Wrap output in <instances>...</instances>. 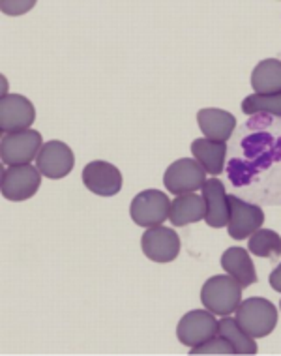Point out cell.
<instances>
[{
	"mask_svg": "<svg viewBox=\"0 0 281 356\" xmlns=\"http://www.w3.org/2000/svg\"><path fill=\"white\" fill-rule=\"evenodd\" d=\"M201 302L208 312L225 317L242 302V285L232 276H212L201 289Z\"/></svg>",
	"mask_w": 281,
	"mask_h": 356,
	"instance_id": "1",
	"label": "cell"
},
{
	"mask_svg": "<svg viewBox=\"0 0 281 356\" xmlns=\"http://www.w3.org/2000/svg\"><path fill=\"white\" fill-rule=\"evenodd\" d=\"M236 321L251 338H266L278 325V309L266 298L251 296L236 307Z\"/></svg>",
	"mask_w": 281,
	"mask_h": 356,
	"instance_id": "2",
	"label": "cell"
},
{
	"mask_svg": "<svg viewBox=\"0 0 281 356\" xmlns=\"http://www.w3.org/2000/svg\"><path fill=\"white\" fill-rule=\"evenodd\" d=\"M171 210V201L159 190H145L134 197L129 204V216L135 225L145 229L159 227L166 223Z\"/></svg>",
	"mask_w": 281,
	"mask_h": 356,
	"instance_id": "3",
	"label": "cell"
},
{
	"mask_svg": "<svg viewBox=\"0 0 281 356\" xmlns=\"http://www.w3.org/2000/svg\"><path fill=\"white\" fill-rule=\"evenodd\" d=\"M42 147V134L36 129L6 134L0 143V158H2V163L8 167L26 165L36 160Z\"/></svg>",
	"mask_w": 281,
	"mask_h": 356,
	"instance_id": "4",
	"label": "cell"
},
{
	"mask_svg": "<svg viewBox=\"0 0 281 356\" xmlns=\"http://www.w3.org/2000/svg\"><path fill=\"white\" fill-rule=\"evenodd\" d=\"M42 184V172L31 163L26 165H12L2 171V195L8 201L21 203L38 193Z\"/></svg>",
	"mask_w": 281,
	"mask_h": 356,
	"instance_id": "5",
	"label": "cell"
},
{
	"mask_svg": "<svg viewBox=\"0 0 281 356\" xmlns=\"http://www.w3.org/2000/svg\"><path fill=\"white\" fill-rule=\"evenodd\" d=\"M204 182H207V171L199 161L191 158H182L171 163L163 177L167 191L175 195L195 193L197 190H201Z\"/></svg>",
	"mask_w": 281,
	"mask_h": 356,
	"instance_id": "6",
	"label": "cell"
},
{
	"mask_svg": "<svg viewBox=\"0 0 281 356\" xmlns=\"http://www.w3.org/2000/svg\"><path fill=\"white\" fill-rule=\"evenodd\" d=\"M264 223V212L257 204L246 203L244 199L229 195V223L227 231L234 240L250 238Z\"/></svg>",
	"mask_w": 281,
	"mask_h": 356,
	"instance_id": "7",
	"label": "cell"
},
{
	"mask_svg": "<svg viewBox=\"0 0 281 356\" xmlns=\"http://www.w3.org/2000/svg\"><path fill=\"white\" fill-rule=\"evenodd\" d=\"M218 321H216L214 314L204 309H193L190 314H186L180 319L177 326V336L180 339V343L186 347H199L201 343L212 339L218 336Z\"/></svg>",
	"mask_w": 281,
	"mask_h": 356,
	"instance_id": "8",
	"label": "cell"
},
{
	"mask_svg": "<svg viewBox=\"0 0 281 356\" xmlns=\"http://www.w3.org/2000/svg\"><path fill=\"white\" fill-rule=\"evenodd\" d=\"M36 120V109L29 98L21 94H8L0 99V134H15L31 129Z\"/></svg>",
	"mask_w": 281,
	"mask_h": 356,
	"instance_id": "9",
	"label": "cell"
},
{
	"mask_svg": "<svg viewBox=\"0 0 281 356\" xmlns=\"http://www.w3.org/2000/svg\"><path fill=\"white\" fill-rule=\"evenodd\" d=\"M143 253L154 263H171L180 253V236L171 227L147 229L140 236Z\"/></svg>",
	"mask_w": 281,
	"mask_h": 356,
	"instance_id": "10",
	"label": "cell"
},
{
	"mask_svg": "<svg viewBox=\"0 0 281 356\" xmlns=\"http://www.w3.org/2000/svg\"><path fill=\"white\" fill-rule=\"evenodd\" d=\"M75 156L72 148L62 141H49L45 143L38 154L36 167L42 172V177L58 180V178L67 177L74 171Z\"/></svg>",
	"mask_w": 281,
	"mask_h": 356,
	"instance_id": "11",
	"label": "cell"
},
{
	"mask_svg": "<svg viewBox=\"0 0 281 356\" xmlns=\"http://www.w3.org/2000/svg\"><path fill=\"white\" fill-rule=\"evenodd\" d=\"M83 184L99 197H113L122 190V172L113 163L94 160L83 169Z\"/></svg>",
	"mask_w": 281,
	"mask_h": 356,
	"instance_id": "12",
	"label": "cell"
},
{
	"mask_svg": "<svg viewBox=\"0 0 281 356\" xmlns=\"http://www.w3.org/2000/svg\"><path fill=\"white\" fill-rule=\"evenodd\" d=\"M202 199L207 207L204 221L212 229L227 227L229 223V195H227L225 186L221 184L218 178H210L202 184Z\"/></svg>",
	"mask_w": 281,
	"mask_h": 356,
	"instance_id": "13",
	"label": "cell"
},
{
	"mask_svg": "<svg viewBox=\"0 0 281 356\" xmlns=\"http://www.w3.org/2000/svg\"><path fill=\"white\" fill-rule=\"evenodd\" d=\"M197 122L202 136L220 143L229 141L236 128V118L223 109H201L197 113Z\"/></svg>",
	"mask_w": 281,
	"mask_h": 356,
	"instance_id": "14",
	"label": "cell"
},
{
	"mask_svg": "<svg viewBox=\"0 0 281 356\" xmlns=\"http://www.w3.org/2000/svg\"><path fill=\"white\" fill-rule=\"evenodd\" d=\"M221 268L242 285V289L257 283V272L250 253L244 248H229L221 255Z\"/></svg>",
	"mask_w": 281,
	"mask_h": 356,
	"instance_id": "15",
	"label": "cell"
},
{
	"mask_svg": "<svg viewBox=\"0 0 281 356\" xmlns=\"http://www.w3.org/2000/svg\"><path fill=\"white\" fill-rule=\"evenodd\" d=\"M191 154L208 175L218 177L225 167L227 143L210 141L207 137H201V139H195L191 143Z\"/></svg>",
	"mask_w": 281,
	"mask_h": 356,
	"instance_id": "16",
	"label": "cell"
},
{
	"mask_svg": "<svg viewBox=\"0 0 281 356\" xmlns=\"http://www.w3.org/2000/svg\"><path fill=\"white\" fill-rule=\"evenodd\" d=\"M204 214H207V207H204L202 195L186 193V195L175 197V201L171 203V210H169V220H171L172 225L184 227V225L204 220Z\"/></svg>",
	"mask_w": 281,
	"mask_h": 356,
	"instance_id": "17",
	"label": "cell"
},
{
	"mask_svg": "<svg viewBox=\"0 0 281 356\" xmlns=\"http://www.w3.org/2000/svg\"><path fill=\"white\" fill-rule=\"evenodd\" d=\"M251 88L255 94L281 92V60L266 58L259 62L251 74Z\"/></svg>",
	"mask_w": 281,
	"mask_h": 356,
	"instance_id": "18",
	"label": "cell"
},
{
	"mask_svg": "<svg viewBox=\"0 0 281 356\" xmlns=\"http://www.w3.org/2000/svg\"><path fill=\"white\" fill-rule=\"evenodd\" d=\"M218 336L225 338L231 343L234 355H257L255 338L239 325V321L232 317H223L218 325Z\"/></svg>",
	"mask_w": 281,
	"mask_h": 356,
	"instance_id": "19",
	"label": "cell"
},
{
	"mask_svg": "<svg viewBox=\"0 0 281 356\" xmlns=\"http://www.w3.org/2000/svg\"><path fill=\"white\" fill-rule=\"evenodd\" d=\"M248 250L257 257H266L275 261V259L281 257V236L272 229H259L251 234Z\"/></svg>",
	"mask_w": 281,
	"mask_h": 356,
	"instance_id": "20",
	"label": "cell"
},
{
	"mask_svg": "<svg viewBox=\"0 0 281 356\" xmlns=\"http://www.w3.org/2000/svg\"><path fill=\"white\" fill-rule=\"evenodd\" d=\"M242 113L248 117L268 113L274 117H281V92L278 94H251L242 102Z\"/></svg>",
	"mask_w": 281,
	"mask_h": 356,
	"instance_id": "21",
	"label": "cell"
},
{
	"mask_svg": "<svg viewBox=\"0 0 281 356\" xmlns=\"http://www.w3.org/2000/svg\"><path fill=\"white\" fill-rule=\"evenodd\" d=\"M190 353L191 355H234L231 343L225 338H221V336H214V338L208 339V341L201 343L199 347L190 349Z\"/></svg>",
	"mask_w": 281,
	"mask_h": 356,
	"instance_id": "22",
	"label": "cell"
},
{
	"mask_svg": "<svg viewBox=\"0 0 281 356\" xmlns=\"http://www.w3.org/2000/svg\"><path fill=\"white\" fill-rule=\"evenodd\" d=\"M32 8H34V2H25V0H21V2L19 0H12V2L4 0L2 2V12L6 15H23Z\"/></svg>",
	"mask_w": 281,
	"mask_h": 356,
	"instance_id": "23",
	"label": "cell"
},
{
	"mask_svg": "<svg viewBox=\"0 0 281 356\" xmlns=\"http://www.w3.org/2000/svg\"><path fill=\"white\" fill-rule=\"evenodd\" d=\"M270 287L281 293V264H278L274 268V272L270 274Z\"/></svg>",
	"mask_w": 281,
	"mask_h": 356,
	"instance_id": "24",
	"label": "cell"
},
{
	"mask_svg": "<svg viewBox=\"0 0 281 356\" xmlns=\"http://www.w3.org/2000/svg\"><path fill=\"white\" fill-rule=\"evenodd\" d=\"M280 307H281V304H280Z\"/></svg>",
	"mask_w": 281,
	"mask_h": 356,
	"instance_id": "25",
	"label": "cell"
}]
</instances>
